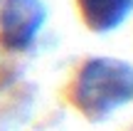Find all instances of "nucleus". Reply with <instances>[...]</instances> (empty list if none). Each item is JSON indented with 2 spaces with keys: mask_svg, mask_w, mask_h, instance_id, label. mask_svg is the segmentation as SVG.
I'll return each instance as SVG.
<instances>
[{
  "mask_svg": "<svg viewBox=\"0 0 133 131\" xmlns=\"http://www.w3.org/2000/svg\"><path fill=\"white\" fill-rule=\"evenodd\" d=\"M84 22L94 32H111L133 10V0H76Z\"/></svg>",
  "mask_w": 133,
  "mask_h": 131,
  "instance_id": "3",
  "label": "nucleus"
},
{
  "mask_svg": "<svg viewBox=\"0 0 133 131\" xmlns=\"http://www.w3.org/2000/svg\"><path fill=\"white\" fill-rule=\"evenodd\" d=\"M44 20L47 10L42 0H5L0 8V42L12 52L27 49Z\"/></svg>",
  "mask_w": 133,
  "mask_h": 131,
  "instance_id": "2",
  "label": "nucleus"
},
{
  "mask_svg": "<svg viewBox=\"0 0 133 131\" xmlns=\"http://www.w3.org/2000/svg\"><path fill=\"white\" fill-rule=\"evenodd\" d=\"M71 102L91 121L133 102V64L116 57H94L71 82Z\"/></svg>",
  "mask_w": 133,
  "mask_h": 131,
  "instance_id": "1",
  "label": "nucleus"
}]
</instances>
